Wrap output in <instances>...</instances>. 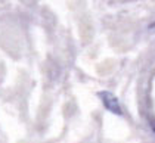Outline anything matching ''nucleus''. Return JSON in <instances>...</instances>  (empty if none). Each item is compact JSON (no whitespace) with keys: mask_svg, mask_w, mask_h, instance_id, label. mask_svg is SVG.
<instances>
[{"mask_svg":"<svg viewBox=\"0 0 155 143\" xmlns=\"http://www.w3.org/2000/svg\"><path fill=\"white\" fill-rule=\"evenodd\" d=\"M99 99L102 100V105L105 106L107 111H109L111 114H115V115H123V109H121V105H120L117 96L108 90H102L97 93Z\"/></svg>","mask_w":155,"mask_h":143,"instance_id":"nucleus-1","label":"nucleus"},{"mask_svg":"<svg viewBox=\"0 0 155 143\" xmlns=\"http://www.w3.org/2000/svg\"><path fill=\"white\" fill-rule=\"evenodd\" d=\"M152 128H154V131H155V125H154V127H152Z\"/></svg>","mask_w":155,"mask_h":143,"instance_id":"nucleus-2","label":"nucleus"}]
</instances>
